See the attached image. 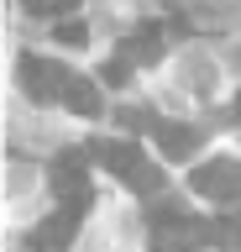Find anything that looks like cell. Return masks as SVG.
I'll list each match as a JSON object with an SVG mask.
<instances>
[{"mask_svg":"<svg viewBox=\"0 0 241 252\" xmlns=\"http://www.w3.org/2000/svg\"><path fill=\"white\" fill-rule=\"evenodd\" d=\"M63 105L74 110V116H100V90H95V79L68 74V84H63Z\"/></svg>","mask_w":241,"mask_h":252,"instance_id":"obj_9","label":"cell"},{"mask_svg":"<svg viewBox=\"0 0 241 252\" xmlns=\"http://www.w3.org/2000/svg\"><path fill=\"white\" fill-rule=\"evenodd\" d=\"M89 153H95L100 163H105L115 179H121V184H131L136 194H162V173L152 168V163H147V158L136 153L131 142H110V137H105V142H95Z\"/></svg>","mask_w":241,"mask_h":252,"instance_id":"obj_2","label":"cell"},{"mask_svg":"<svg viewBox=\"0 0 241 252\" xmlns=\"http://www.w3.org/2000/svg\"><path fill=\"white\" fill-rule=\"evenodd\" d=\"M53 189H58V200H63V210H89V173H84V153L74 147V153H58V163H53Z\"/></svg>","mask_w":241,"mask_h":252,"instance_id":"obj_3","label":"cell"},{"mask_svg":"<svg viewBox=\"0 0 241 252\" xmlns=\"http://www.w3.org/2000/svg\"><path fill=\"white\" fill-rule=\"evenodd\" d=\"M210 236H215V226L189 216L184 205H173V200L152 205V252H194L199 242H210Z\"/></svg>","mask_w":241,"mask_h":252,"instance_id":"obj_1","label":"cell"},{"mask_svg":"<svg viewBox=\"0 0 241 252\" xmlns=\"http://www.w3.org/2000/svg\"><path fill=\"white\" fill-rule=\"evenodd\" d=\"M158 53H162V32L147 21V27H136L121 42V58H131V63H158Z\"/></svg>","mask_w":241,"mask_h":252,"instance_id":"obj_8","label":"cell"},{"mask_svg":"<svg viewBox=\"0 0 241 252\" xmlns=\"http://www.w3.org/2000/svg\"><path fill=\"white\" fill-rule=\"evenodd\" d=\"M126 74H131V58H121V53L100 68V79H105V84H126Z\"/></svg>","mask_w":241,"mask_h":252,"instance_id":"obj_13","label":"cell"},{"mask_svg":"<svg viewBox=\"0 0 241 252\" xmlns=\"http://www.w3.org/2000/svg\"><path fill=\"white\" fill-rule=\"evenodd\" d=\"M79 226V210H58L53 220H42L32 231V252H68V236Z\"/></svg>","mask_w":241,"mask_h":252,"instance_id":"obj_7","label":"cell"},{"mask_svg":"<svg viewBox=\"0 0 241 252\" xmlns=\"http://www.w3.org/2000/svg\"><path fill=\"white\" fill-rule=\"evenodd\" d=\"M189 184L205 200H241V163L236 158H210L189 173Z\"/></svg>","mask_w":241,"mask_h":252,"instance_id":"obj_4","label":"cell"},{"mask_svg":"<svg viewBox=\"0 0 241 252\" xmlns=\"http://www.w3.org/2000/svg\"><path fill=\"white\" fill-rule=\"evenodd\" d=\"M236 121H241V94H236Z\"/></svg>","mask_w":241,"mask_h":252,"instance_id":"obj_14","label":"cell"},{"mask_svg":"<svg viewBox=\"0 0 241 252\" xmlns=\"http://www.w3.org/2000/svg\"><path fill=\"white\" fill-rule=\"evenodd\" d=\"M58 42L63 47H84L89 42V27H84L79 16H74V21H58Z\"/></svg>","mask_w":241,"mask_h":252,"instance_id":"obj_10","label":"cell"},{"mask_svg":"<svg viewBox=\"0 0 241 252\" xmlns=\"http://www.w3.org/2000/svg\"><path fill=\"white\" fill-rule=\"evenodd\" d=\"M79 0H27V11L32 16H63V11H74Z\"/></svg>","mask_w":241,"mask_h":252,"instance_id":"obj_12","label":"cell"},{"mask_svg":"<svg viewBox=\"0 0 241 252\" xmlns=\"http://www.w3.org/2000/svg\"><path fill=\"white\" fill-rule=\"evenodd\" d=\"M215 242L241 247V216H220V220H215Z\"/></svg>","mask_w":241,"mask_h":252,"instance_id":"obj_11","label":"cell"},{"mask_svg":"<svg viewBox=\"0 0 241 252\" xmlns=\"http://www.w3.org/2000/svg\"><path fill=\"white\" fill-rule=\"evenodd\" d=\"M21 84L32 94L37 105H48V100H63V84H68V68L53 58H27L21 63Z\"/></svg>","mask_w":241,"mask_h":252,"instance_id":"obj_5","label":"cell"},{"mask_svg":"<svg viewBox=\"0 0 241 252\" xmlns=\"http://www.w3.org/2000/svg\"><path fill=\"white\" fill-rule=\"evenodd\" d=\"M152 142H158L162 158L184 163V158H194V147H199V131L184 126V121H158V126H152Z\"/></svg>","mask_w":241,"mask_h":252,"instance_id":"obj_6","label":"cell"}]
</instances>
